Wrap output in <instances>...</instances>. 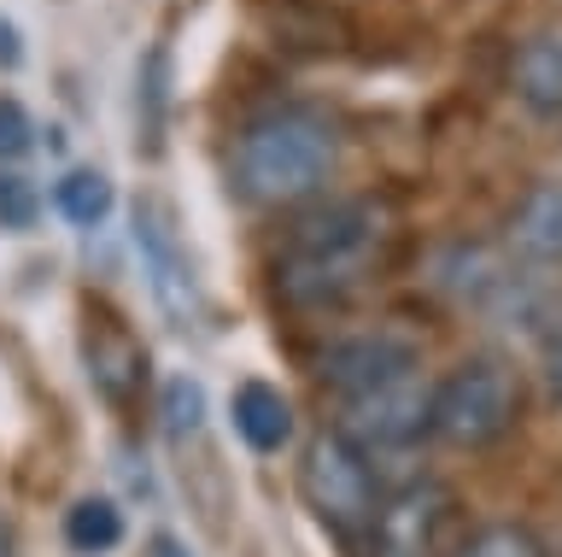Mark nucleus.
<instances>
[{
    "instance_id": "2eb2a0df",
    "label": "nucleus",
    "mask_w": 562,
    "mask_h": 557,
    "mask_svg": "<svg viewBox=\"0 0 562 557\" xmlns=\"http://www.w3.org/2000/svg\"><path fill=\"white\" fill-rule=\"evenodd\" d=\"M205 423V388L193 381L188 370L165 381V434L170 441H188V434H200Z\"/></svg>"
},
{
    "instance_id": "9b49d317",
    "label": "nucleus",
    "mask_w": 562,
    "mask_h": 557,
    "mask_svg": "<svg viewBox=\"0 0 562 557\" xmlns=\"http://www.w3.org/2000/svg\"><path fill=\"white\" fill-rule=\"evenodd\" d=\"M228 416H235V434L252 452H281L293 441V405L270 381H240L235 399H228Z\"/></svg>"
},
{
    "instance_id": "6e6552de",
    "label": "nucleus",
    "mask_w": 562,
    "mask_h": 557,
    "mask_svg": "<svg viewBox=\"0 0 562 557\" xmlns=\"http://www.w3.org/2000/svg\"><path fill=\"white\" fill-rule=\"evenodd\" d=\"M135 253H140V270H147L153 300L165 305V318L176 328H188L193 318H200V300H193V270H188V258H182L165 212H158L153 200L135 205Z\"/></svg>"
},
{
    "instance_id": "ddd939ff",
    "label": "nucleus",
    "mask_w": 562,
    "mask_h": 557,
    "mask_svg": "<svg viewBox=\"0 0 562 557\" xmlns=\"http://www.w3.org/2000/svg\"><path fill=\"white\" fill-rule=\"evenodd\" d=\"M53 205L82 223V230H94V223H105V212H112V177L105 170H70V177H59V188H53Z\"/></svg>"
},
{
    "instance_id": "412c9836",
    "label": "nucleus",
    "mask_w": 562,
    "mask_h": 557,
    "mask_svg": "<svg viewBox=\"0 0 562 557\" xmlns=\"http://www.w3.org/2000/svg\"><path fill=\"white\" fill-rule=\"evenodd\" d=\"M153 552H158V557H182V546H176V539H158Z\"/></svg>"
},
{
    "instance_id": "1a4fd4ad",
    "label": "nucleus",
    "mask_w": 562,
    "mask_h": 557,
    "mask_svg": "<svg viewBox=\"0 0 562 557\" xmlns=\"http://www.w3.org/2000/svg\"><path fill=\"white\" fill-rule=\"evenodd\" d=\"M509 253L533 270L562 265V182H533L509 212Z\"/></svg>"
},
{
    "instance_id": "7ed1b4c3",
    "label": "nucleus",
    "mask_w": 562,
    "mask_h": 557,
    "mask_svg": "<svg viewBox=\"0 0 562 557\" xmlns=\"http://www.w3.org/2000/svg\"><path fill=\"white\" fill-rule=\"evenodd\" d=\"M521 416V381L504 358H463L434 388V441L457 452H481L504 441Z\"/></svg>"
},
{
    "instance_id": "0eeeda50",
    "label": "nucleus",
    "mask_w": 562,
    "mask_h": 557,
    "mask_svg": "<svg viewBox=\"0 0 562 557\" xmlns=\"http://www.w3.org/2000/svg\"><path fill=\"white\" fill-rule=\"evenodd\" d=\"M316 376L340 399H358V393L386 388V381L422 376V346L404 328H363V335L328 341V353L316 358Z\"/></svg>"
},
{
    "instance_id": "20e7f679",
    "label": "nucleus",
    "mask_w": 562,
    "mask_h": 557,
    "mask_svg": "<svg viewBox=\"0 0 562 557\" xmlns=\"http://www.w3.org/2000/svg\"><path fill=\"white\" fill-rule=\"evenodd\" d=\"M457 528H463V504L446 481H404L375 504L369 522V557H457Z\"/></svg>"
},
{
    "instance_id": "423d86ee",
    "label": "nucleus",
    "mask_w": 562,
    "mask_h": 557,
    "mask_svg": "<svg viewBox=\"0 0 562 557\" xmlns=\"http://www.w3.org/2000/svg\"><path fill=\"white\" fill-rule=\"evenodd\" d=\"M299 493L328 528H369L381 504V481L358 446H346L340 434H316L299 464Z\"/></svg>"
},
{
    "instance_id": "4be33fe9",
    "label": "nucleus",
    "mask_w": 562,
    "mask_h": 557,
    "mask_svg": "<svg viewBox=\"0 0 562 557\" xmlns=\"http://www.w3.org/2000/svg\"><path fill=\"white\" fill-rule=\"evenodd\" d=\"M0 557H12V534H7V522H0Z\"/></svg>"
},
{
    "instance_id": "f8f14e48",
    "label": "nucleus",
    "mask_w": 562,
    "mask_h": 557,
    "mask_svg": "<svg viewBox=\"0 0 562 557\" xmlns=\"http://www.w3.org/2000/svg\"><path fill=\"white\" fill-rule=\"evenodd\" d=\"M65 539L82 557L112 552L117 539H123V511H117L112 499H77V504H70V516H65Z\"/></svg>"
},
{
    "instance_id": "f3484780",
    "label": "nucleus",
    "mask_w": 562,
    "mask_h": 557,
    "mask_svg": "<svg viewBox=\"0 0 562 557\" xmlns=\"http://www.w3.org/2000/svg\"><path fill=\"white\" fill-rule=\"evenodd\" d=\"M140 107H147V147H158V130H165V47L147 54V71H140Z\"/></svg>"
},
{
    "instance_id": "9d476101",
    "label": "nucleus",
    "mask_w": 562,
    "mask_h": 557,
    "mask_svg": "<svg viewBox=\"0 0 562 557\" xmlns=\"http://www.w3.org/2000/svg\"><path fill=\"white\" fill-rule=\"evenodd\" d=\"M509 82H516V100L527 112H539V118L562 112V24H551V30H539V36L521 42Z\"/></svg>"
},
{
    "instance_id": "6ab92c4d",
    "label": "nucleus",
    "mask_w": 562,
    "mask_h": 557,
    "mask_svg": "<svg viewBox=\"0 0 562 557\" xmlns=\"http://www.w3.org/2000/svg\"><path fill=\"white\" fill-rule=\"evenodd\" d=\"M539 376H544V393L562 399V328H551L539 341Z\"/></svg>"
},
{
    "instance_id": "a211bd4d",
    "label": "nucleus",
    "mask_w": 562,
    "mask_h": 557,
    "mask_svg": "<svg viewBox=\"0 0 562 557\" xmlns=\"http://www.w3.org/2000/svg\"><path fill=\"white\" fill-rule=\"evenodd\" d=\"M35 142V124H30V112L18 107L12 94H0V165H12V159H24Z\"/></svg>"
},
{
    "instance_id": "f257e3e1",
    "label": "nucleus",
    "mask_w": 562,
    "mask_h": 557,
    "mask_svg": "<svg viewBox=\"0 0 562 557\" xmlns=\"http://www.w3.org/2000/svg\"><path fill=\"white\" fill-rule=\"evenodd\" d=\"M393 241V212L381 200H334L299 218L276 258V293L288 305H340L369 282Z\"/></svg>"
},
{
    "instance_id": "39448f33",
    "label": "nucleus",
    "mask_w": 562,
    "mask_h": 557,
    "mask_svg": "<svg viewBox=\"0 0 562 557\" xmlns=\"http://www.w3.org/2000/svg\"><path fill=\"white\" fill-rule=\"evenodd\" d=\"M334 434L346 446H358L369 469H381L386 458H404V452H416L434 434V388L422 376H404L375 393L340 399V428Z\"/></svg>"
},
{
    "instance_id": "4468645a",
    "label": "nucleus",
    "mask_w": 562,
    "mask_h": 557,
    "mask_svg": "<svg viewBox=\"0 0 562 557\" xmlns=\"http://www.w3.org/2000/svg\"><path fill=\"white\" fill-rule=\"evenodd\" d=\"M457 557H551L544 552V539L533 528H521V522H486L481 534H469Z\"/></svg>"
},
{
    "instance_id": "dca6fc26",
    "label": "nucleus",
    "mask_w": 562,
    "mask_h": 557,
    "mask_svg": "<svg viewBox=\"0 0 562 557\" xmlns=\"http://www.w3.org/2000/svg\"><path fill=\"white\" fill-rule=\"evenodd\" d=\"M35 182L18 170H0V230H30L35 223Z\"/></svg>"
},
{
    "instance_id": "f03ea898",
    "label": "nucleus",
    "mask_w": 562,
    "mask_h": 557,
    "mask_svg": "<svg viewBox=\"0 0 562 557\" xmlns=\"http://www.w3.org/2000/svg\"><path fill=\"white\" fill-rule=\"evenodd\" d=\"M340 165V135L316 112H270L240 130L235 188L252 205H293L316 194Z\"/></svg>"
},
{
    "instance_id": "aec40b11",
    "label": "nucleus",
    "mask_w": 562,
    "mask_h": 557,
    "mask_svg": "<svg viewBox=\"0 0 562 557\" xmlns=\"http://www.w3.org/2000/svg\"><path fill=\"white\" fill-rule=\"evenodd\" d=\"M0 65H18V30L0 19Z\"/></svg>"
}]
</instances>
